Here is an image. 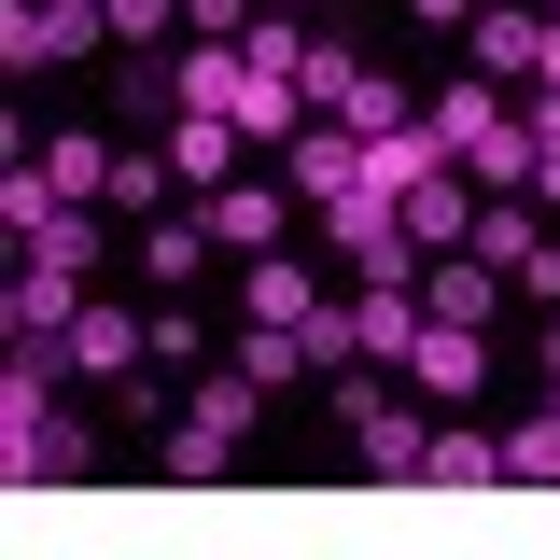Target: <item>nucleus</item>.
<instances>
[{
	"mask_svg": "<svg viewBox=\"0 0 560 560\" xmlns=\"http://www.w3.org/2000/svg\"><path fill=\"white\" fill-rule=\"evenodd\" d=\"M57 350V378H98V393H127L140 364H154V308H113V294H84L70 308V337H43Z\"/></svg>",
	"mask_w": 560,
	"mask_h": 560,
	"instance_id": "39448f33",
	"label": "nucleus"
},
{
	"mask_svg": "<svg viewBox=\"0 0 560 560\" xmlns=\"http://www.w3.org/2000/svg\"><path fill=\"white\" fill-rule=\"evenodd\" d=\"M547 407H560V337H547Z\"/></svg>",
	"mask_w": 560,
	"mask_h": 560,
	"instance_id": "bb28decb",
	"label": "nucleus"
},
{
	"mask_svg": "<svg viewBox=\"0 0 560 560\" xmlns=\"http://www.w3.org/2000/svg\"><path fill=\"white\" fill-rule=\"evenodd\" d=\"M70 308H84L70 267H28V280H14V337H70Z\"/></svg>",
	"mask_w": 560,
	"mask_h": 560,
	"instance_id": "dca6fc26",
	"label": "nucleus"
},
{
	"mask_svg": "<svg viewBox=\"0 0 560 560\" xmlns=\"http://www.w3.org/2000/svg\"><path fill=\"white\" fill-rule=\"evenodd\" d=\"M407 14H420V28H463V14H477V0H407Z\"/></svg>",
	"mask_w": 560,
	"mask_h": 560,
	"instance_id": "a878e982",
	"label": "nucleus"
},
{
	"mask_svg": "<svg viewBox=\"0 0 560 560\" xmlns=\"http://www.w3.org/2000/svg\"><path fill=\"white\" fill-rule=\"evenodd\" d=\"M337 420H350V463L364 477H434V420L407 407V393H364V364H337Z\"/></svg>",
	"mask_w": 560,
	"mask_h": 560,
	"instance_id": "7ed1b4c3",
	"label": "nucleus"
},
{
	"mask_svg": "<svg viewBox=\"0 0 560 560\" xmlns=\"http://www.w3.org/2000/svg\"><path fill=\"white\" fill-rule=\"evenodd\" d=\"M154 364H210V323H197V308H154Z\"/></svg>",
	"mask_w": 560,
	"mask_h": 560,
	"instance_id": "b1692460",
	"label": "nucleus"
},
{
	"mask_svg": "<svg viewBox=\"0 0 560 560\" xmlns=\"http://www.w3.org/2000/svg\"><path fill=\"white\" fill-rule=\"evenodd\" d=\"M323 308V280L294 267V253H253V294H238V323H308Z\"/></svg>",
	"mask_w": 560,
	"mask_h": 560,
	"instance_id": "2eb2a0df",
	"label": "nucleus"
},
{
	"mask_svg": "<svg viewBox=\"0 0 560 560\" xmlns=\"http://www.w3.org/2000/svg\"><path fill=\"white\" fill-rule=\"evenodd\" d=\"M224 364H253V378H294V364H308V323H238V350H224Z\"/></svg>",
	"mask_w": 560,
	"mask_h": 560,
	"instance_id": "412c9836",
	"label": "nucleus"
},
{
	"mask_svg": "<svg viewBox=\"0 0 560 560\" xmlns=\"http://www.w3.org/2000/svg\"><path fill=\"white\" fill-rule=\"evenodd\" d=\"M253 393H267L253 364H210L197 393H183V420H168V448H154V463H168V477H224V463H238V434H253Z\"/></svg>",
	"mask_w": 560,
	"mask_h": 560,
	"instance_id": "f03ea898",
	"label": "nucleus"
},
{
	"mask_svg": "<svg viewBox=\"0 0 560 560\" xmlns=\"http://www.w3.org/2000/svg\"><path fill=\"white\" fill-rule=\"evenodd\" d=\"M434 477H448V490H490V477H504V434H463V420H434Z\"/></svg>",
	"mask_w": 560,
	"mask_h": 560,
	"instance_id": "aec40b11",
	"label": "nucleus"
},
{
	"mask_svg": "<svg viewBox=\"0 0 560 560\" xmlns=\"http://www.w3.org/2000/svg\"><path fill=\"white\" fill-rule=\"evenodd\" d=\"M267 14H294V0H267Z\"/></svg>",
	"mask_w": 560,
	"mask_h": 560,
	"instance_id": "cd10ccee",
	"label": "nucleus"
},
{
	"mask_svg": "<svg viewBox=\"0 0 560 560\" xmlns=\"http://www.w3.org/2000/svg\"><path fill=\"white\" fill-rule=\"evenodd\" d=\"M0 224L28 238V267H70V280H98V210H84V197H57L43 168H14V183H0Z\"/></svg>",
	"mask_w": 560,
	"mask_h": 560,
	"instance_id": "20e7f679",
	"label": "nucleus"
},
{
	"mask_svg": "<svg viewBox=\"0 0 560 560\" xmlns=\"http://www.w3.org/2000/svg\"><path fill=\"white\" fill-rule=\"evenodd\" d=\"M463 210H477V197L434 168V183H407V238H420V253H463Z\"/></svg>",
	"mask_w": 560,
	"mask_h": 560,
	"instance_id": "f3484780",
	"label": "nucleus"
},
{
	"mask_svg": "<svg viewBox=\"0 0 560 560\" xmlns=\"http://www.w3.org/2000/svg\"><path fill=\"white\" fill-rule=\"evenodd\" d=\"M337 127L350 140H393V127H420V98L393 84V70H350V84H337Z\"/></svg>",
	"mask_w": 560,
	"mask_h": 560,
	"instance_id": "4468645a",
	"label": "nucleus"
},
{
	"mask_svg": "<svg viewBox=\"0 0 560 560\" xmlns=\"http://www.w3.org/2000/svg\"><path fill=\"white\" fill-rule=\"evenodd\" d=\"M490 294H504V267H477V253H434V267H420V323H490Z\"/></svg>",
	"mask_w": 560,
	"mask_h": 560,
	"instance_id": "9b49d317",
	"label": "nucleus"
},
{
	"mask_svg": "<svg viewBox=\"0 0 560 560\" xmlns=\"http://www.w3.org/2000/svg\"><path fill=\"white\" fill-rule=\"evenodd\" d=\"M350 183H364V140H350V127H337V113H323V127L294 140V197L323 210V197H350Z\"/></svg>",
	"mask_w": 560,
	"mask_h": 560,
	"instance_id": "ddd939ff",
	"label": "nucleus"
},
{
	"mask_svg": "<svg viewBox=\"0 0 560 560\" xmlns=\"http://www.w3.org/2000/svg\"><path fill=\"white\" fill-rule=\"evenodd\" d=\"M504 477H518V490H560V407L504 434Z\"/></svg>",
	"mask_w": 560,
	"mask_h": 560,
	"instance_id": "4be33fe9",
	"label": "nucleus"
},
{
	"mask_svg": "<svg viewBox=\"0 0 560 560\" xmlns=\"http://www.w3.org/2000/svg\"><path fill=\"white\" fill-rule=\"evenodd\" d=\"M98 14H113V43H154V28H168L183 0H98Z\"/></svg>",
	"mask_w": 560,
	"mask_h": 560,
	"instance_id": "393cba45",
	"label": "nucleus"
},
{
	"mask_svg": "<svg viewBox=\"0 0 560 560\" xmlns=\"http://www.w3.org/2000/svg\"><path fill=\"white\" fill-rule=\"evenodd\" d=\"M463 43H477L490 84H518V70H547V14H504V0H477V14H463Z\"/></svg>",
	"mask_w": 560,
	"mask_h": 560,
	"instance_id": "1a4fd4ad",
	"label": "nucleus"
},
{
	"mask_svg": "<svg viewBox=\"0 0 560 560\" xmlns=\"http://www.w3.org/2000/svg\"><path fill=\"white\" fill-rule=\"evenodd\" d=\"M168 183H183L168 154H127V168H113V210H168Z\"/></svg>",
	"mask_w": 560,
	"mask_h": 560,
	"instance_id": "5701e85b",
	"label": "nucleus"
},
{
	"mask_svg": "<svg viewBox=\"0 0 560 560\" xmlns=\"http://www.w3.org/2000/svg\"><path fill=\"white\" fill-rule=\"evenodd\" d=\"M197 224L224 238V253H280V224H294V197H267V183H224V197H210Z\"/></svg>",
	"mask_w": 560,
	"mask_h": 560,
	"instance_id": "f8f14e48",
	"label": "nucleus"
},
{
	"mask_svg": "<svg viewBox=\"0 0 560 560\" xmlns=\"http://www.w3.org/2000/svg\"><path fill=\"white\" fill-rule=\"evenodd\" d=\"M140 267H154V294H183V280L210 267V224H197V210H183V224H154V238H140Z\"/></svg>",
	"mask_w": 560,
	"mask_h": 560,
	"instance_id": "6ab92c4d",
	"label": "nucleus"
},
{
	"mask_svg": "<svg viewBox=\"0 0 560 560\" xmlns=\"http://www.w3.org/2000/svg\"><path fill=\"white\" fill-rule=\"evenodd\" d=\"M420 113H434V140H448V168H463V183H490V197H504V183H533V127H518L490 84H448V98H420Z\"/></svg>",
	"mask_w": 560,
	"mask_h": 560,
	"instance_id": "f257e3e1",
	"label": "nucleus"
},
{
	"mask_svg": "<svg viewBox=\"0 0 560 560\" xmlns=\"http://www.w3.org/2000/svg\"><path fill=\"white\" fill-rule=\"evenodd\" d=\"M28 168H43V183H57V197H84V210H113V168H127V140H98V127H70V140H43V154H28Z\"/></svg>",
	"mask_w": 560,
	"mask_h": 560,
	"instance_id": "6e6552de",
	"label": "nucleus"
},
{
	"mask_svg": "<svg viewBox=\"0 0 560 560\" xmlns=\"http://www.w3.org/2000/svg\"><path fill=\"white\" fill-rule=\"evenodd\" d=\"M463 253H477V267H504V280H518V267H533V253H547V224H533V210H518V197H477V210H463Z\"/></svg>",
	"mask_w": 560,
	"mask_h": 560,
	"instance_id": "9d476101",
	"label": "nucleus"
},
{
	"mask_svg": "<svg viewBox=\"0 0 560 560\" xmlns=\"http://www.w3.org/2000/svg\"><path fill=\"white\" fill-rule=\"evenodd\" d=\"M224 154H238L224 113H168V168H183V183H224Z\"/></svg>",
	"mask_w": 560,
	"mask_h": 560,
	"instance_id": "a211bd4d",
	"label": "nucleus"
},
{
	"mask_svg": "<svg viewBox=\"0 0 560 560\" xmlns=\"http://www.w3.org/2000/svg\"><path fill=\"white\" fill-rule=\"evenodd\" d=\"M84 43H113V14H98V0H0V57H14V70L84 57Z\"/></svg>",
	"mask_w": 560,
	"mask_h": 560,
	"instance_id": "423d86ee",
	"label": "nucleus"
},
{
	"mask_svg": "<svg viewBox=\"0 0 560 560\" xmlns=\"http://www.w3.org/2000/svg\"><path fill=\"white\" fill-rule=\"evenodd\" d=\"M477 364H490V350H477V323H420L407 393H420V407H463V393H477Z\"/></svg>",
	"mask_w": 560,
	"mask_h": 560,
	"instance_id": "0eeeda50",
	"label": "nucleus"
},
{
	"mask_svg": "<svg viewBox=\"0 0 560 560\" xmlns=\"http://www.w3.org/2000/svg\"><path fill=\"white\" fill-rule=\"evenodd\" d=\"M547 28H560V14H547Z\"/></svg>",
	"mask_w": 560,
	"mask_h": 560,
	"instance_id": "c85d7f7f",
	"label": "nucleus"
}]
</instances>
